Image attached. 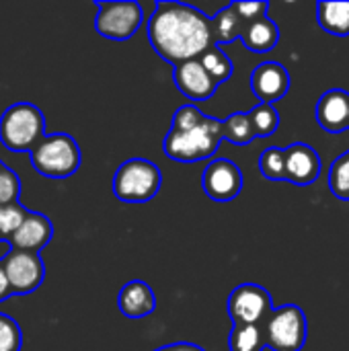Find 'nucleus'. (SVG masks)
I'll use <instances>...</instances> for the list:
<instances>
[{
	"mask_svg": "<svg viewBox=\"0 0 349 351\" xmlns=\"http://www.w3.org/2000/svg\"><path fill=\"white\" fill-rule=\"evenodd\" d=\"M146 31L154 51L175 66L197 60L208 47L216 45L212 19L183 2H156Z\"/></svg>",
	"mask_w": 349,
	"mask_h": 351,
	"instance_id": "nucleus-1",
	"label": "nucleus"
},
{
	"mask_svg": "<svg viewBox=\"0 0 349 351\" xmlns=\"http://www.w3.org/2000/svg\"><path fill=\"white\" fill-rule=\"evenodd\" d=\"M222 142V121L214 117H204L197 125L175 132L171 130L163 140V150L171 160L177 162H197L216 154Z\"/></svg>",
	"mask_w": 349,
	"mask_h": 351,
	"instance_id": "nucleus-2",
	"label": "nucleus"
},
{
	"mask_svg": "<svg viewBox=\"0 0 349 351\" xmlns=\"http://www.w3.org/2000/svg\"><path fill=\"white\" fill-rule=\"evenodd\" d=\"M45 138V117L33 103H14L0 117V142L10 152H31Z\"/></svg>",
	"mask_w": 349,
	"mask_h": 351,
	"instance_id": "nucleus-3",
	"label": "nucleus"
},
{
	"mask_svg": "<svg viewBox=\"0 0 349 351\" xmlns=\"http://www.w3.org/2000/svg\"><path fill=\"white\" fill-rule=\"evenodd\" d=\"M163 183L160 169L146 158H130L121 162L113 175V195L125 204H144L156 197Z\"/></svg>",
	"mask_w": 349,
	"mask_h": 351,
	"instance_id": "nucleus-4",
	"label": "nucleus"
},
{
	"mask_svg": "<svg viewBox=\"0 0 349 351\" xmlns=\"http://www.w3.org/2000/svg\"><path fill=\"white\" fill-rule=\"evenodd\" d=\"M29 154L33 169L47 179L72 177L82 160L76 140L68 134L45 136Z\"/></svg>",
	"mask_w": 349,
	"mask_h": 351,
	"instance_id": "nucleus-5",
	"label": "nucleus"
},
{
	"mask_svg": "<svg viewBox=\"0 0 349 351\" xmlns=\"http://www.w3.org/2000/svg\"><path fill=\"white\" fill-rule=\"evenodd\" d=\"M261 331L265 348L272 351H300L309 337V321L300 306L284 304L267 315Z\"/></svg>",
	"mask_w": 349,
	"mask_h": 351,
	"instance_id": "nucleus-6",
	"label": "nucleus"
},
{
	"mask_svg": "<svg viewBox=\"0 0 349 351\" xmlns=\"http://www.w3.org/2000/svg\"><path fill=\"white\" fill-rule=\"evenodd\" d=\"M95 29L111 41H125L136 35L144 23V10L138 2H95Z\"/></svg>",
	"mask_w": 349,
	"mask_h": 351,
	"instance_id": "nucleus-7",
	"label": "nucleus"
},
{
	"mask_svg": "<svg viewBox=\"0 0 349 351\" xmlns=\"http://www.w3.org/2000/svg\"><path fill=\"white\" fill-rule=\"evenodd\" d=\"M226 311L234 325H261L274 311L272 294L263 286L241 284L230 292Z\"/></svg>",
	"mask_w": 349,
	"mask_h": 351,
	"instance_id": "nucleus-8",
	"label": "nucleus"
},
{
	"mask_svg": "<svg viewBox=\"0 0 349 351\" xmlns=\"http://www.w3.org/2000/svg\"><path fill=\"white\" fill-rule=\"evenodd\" d=\"M2 261V269L6 274L8 286L12 294L25 296L35 292L45 278V265L39 257V253L19 251L10 249Z\"/></svg>",
	"mask_w": 349,
	"mask_h": 351,
	"instance_id": "nucleus-9",
	"label": "nucleus"
},
{
	"mask_svg": "<svg viewBox=\"0 0 349 351\" xmlns=\"http://www.w3.org/2000/svg\"><path fill=\"white\" fill-rule=\"evenodd\" d=\"M202 187L212 202H232L243 191V173L228 158H214L202 175Z\"/></svg>",
	"mask_w": 349,
	"mask_h": 351,
	"instance_id": "nucleus-10",
	"label": "nucleus"
},
{
	"mask_svg": "<svg viewBox=\"0 0 349 351\" xmlns=\"http://www.w3.org/2000/svg\"><path fill=\"white\" fill-rule=\"evenodd\" d=\"M251 90L259 103L274 105L290 90V74L280 62H263L251 72Z\"/></svg>",
	"mask_w": 349,
	"mask_h": 351,
	"instance_id": "nucleus-11",
	"label": "nucleus"
},
{
	"mask_svg": "<svg viewBox=\"0 0 349 351\" xmlns=\"http://www.w3.org/2000/svg\"><path fill=\"white\" fill-rule=\"evenodd\" d=\"M286 181L294 185H313L321 175V156L311 144L296 142L284 148Z\"/></svg>",
	"mask_w": 349,
	"mask_h": 351,
	"instance_id": "nucleus-12",
	"label": "nucleus"
},
{
	"mask_svg": "<svg viewBox=\"0 0 349 351\" xmlns=\"http://www.w3.org/2000/svg\"><path fill=\"white\" fill-rule=\"evenodd\" d=\"M173 80L175 86L193 103H204L212 99V95L218 88V84L208 76L200 60H187L177 64L173 70Z\"/></svg>",
	"mask_w": 349,
	"mask_h": 351,
	"instance_id": "nucleus-13",
	"label": "nucleus"
},
{
	"mask_svg": "<svg viewBox=\"0 0 349 351\" xmlns=\"http://www.w3.org/2000/svg\"><path fill=\"white\" fill-rule=\"evenodd\" d=\"M53 237V224L47 216L39 212H29L23 224L8 237L10 249L39 253Z\"/></svg>",
	"mask_w": 349,
	"mask_h": 351,
	"instance_id": "nucleus-14",
	"label": "nucleus"
},
{
	"mask_svg": "<svg viewBox=\"0 0 349 351\" xmlns=\"http://www.w3.org/2000/svg\"><path fill=\"white\" fill-rule=\"evenodd\" d=\"M317 123L329 134H341L349 130V93L344 88L327 90L315 109Z\"/></svg>",
	"mask_w": 349,
	"mask_h": 351,
	"instance_id": "nucleus-15",
	"label": "nucleus"
},
{
	"mask_svg": "<svg viewBox=\"0 0 349 351\" xmlns=\"http://www.w3.org/2000/svg\"><path fill=\"white\" fill-rule=\"evenodd\" d=\"M117 304H119V311H121L123 317H128V319H144V317L154 313L156 296H154V290L146 282L134 280V282H128L121 288V292L117 296Z\"/></svg>",
	"mask_w": 349,
	"mask_h": 351,
	"instance_id": "nucleus-16",
	"label": "nucleus"
},
{
	"mask_svg": "<svg viewBox=\"0 0 349 351\" xmlns=\"http://www.w3.org/2000/svg\"><path fill=\"white\" fill-rule=\"evenodd\" d=\"M241 39H243L245 47L251 49L253 53H267L278 45L280 29L269 16H265V19H259L255 23L245 25Z\"/></svg>",
	"mask_w": 349,
	"mask_h": 351,
	"instance_id": "nucleus-17",
	"label": "nucleus"
},
{
	"mask_svg": "<svg viewBox=\"0 0 349 351\" xmlns=\"http://www.w3.org/2000/svg\"><path fill=\"white\" fill-rule=\"evenodd\" d=\"M317 23L323 31L333 37L349 35V0L339 2H319L317 4Z\"/></svg>",
	"mask_w": 349,
	"mask_h": 351,
	"instance_id": "nucleus-18",
	"label": "nucleus"
},
{
	"mask_svg": "<svg viewBox=\"0 0 349 351\" xmlns=\"http://www.w3.org/2000/svg\"><path fill=\"white\" fill-rule=\"evenodd\" d=\"M212 31H214V43L216 45L230 43L234 39H241V35L245 31V23L237 14L232 4H228L222 10H218V14L212 19Z\"/></svg>",
	"mask_w": 349,
	"mask_h": 351,
	"instance_id": "nucleus-19",
	"label": "nucleus"
},
{
	"mask_svg": "<svg viewBox=\"0 0 349 351\" xmlns=\"http://www.w3.org/2000/svg\"><path fill=\"white\" fill-rule=\"evenodd\" d=\"M197 60H200V64L204 66V70L208 72V76H210L218 86H220L222 82H226V80L232 76V70H234L232 60H230L218 45L208 47Z\"/></svg>",
	"mask_w": 349,
	"mask_h": 351,
	"instance_id": "nucleus-20",
	"label": "nucleus"
},
{
	"mask_svg": "<svg viewBox=\"0 0 349 351\" xmlns=\"http://www.w3.org/2000/svg\"><path fill=\"white\" fill-rule=\"evenodd\" d=\"M228 350L230 351H263V331L261 325H234L228 335Z\"/></svg>",
	"mask_w": 349,
	"mask_h": 351,
	"instance_id": "nucleus-21",
	"label": "nucleus"
},
{
	"mask_svg": "<svg viewBox=\"0 0 349 351\" xmlns=\"http://www.w3.org/2000/svg\"><path fill=\"white\" fill-rule=\"evenodd\" d=\"M247 115H249L255 138H269L280 128V113H278V109L274 105L259 103Z\"/></svg>",
	"mask_w": 349,
	"mask_h": 351,
	"instance_id": "nucleus-22",
	"label": "nucleus"
},
{
	"mask_svg": "<svg viewBox=\"0 0 349 351\" xmlns=\"http://www.w3.org/2000/svg\"><path fill=\"white\" fill-rule=\"evenodd\" d=\"M222 140H228L237 146L251 144L255 140V134H253L249 115L239 111V113H232L230 117H226L222 121Z\"/></svg>",
	"mask_w": 349,
	"mask_h": 351,
	"instance_id": "nucleus-23",
	"label": "nucleus"
},
{
	"mask_svg": "<svg viewBox=\"0 0 349 351\" xmlns=\"http://www.w3.org/2000/svg\"><path fill=\"white\" fill-rule=\"evenodd\" d=\"M329 189L337 199L349 202V150L333 160L329 169Z\"/></svg>",
	"mask_w": 349,
	"mask_h": 351,
	"instance_id": "nucleus-24",
	"label": "nucleus"
},
{
	"mask_svg": "<svg viewBox=\"0 0 349 351\" xmlns=\"http://www.w3.org/2000/svg\"><path fill=\"white\" fill-rule=\"evenodd\" d=\"M259 171L269 181H286V156L284 148L272 146L259 156Z\"/></svg>",
	"mask_w": 349,
	"mask_h": 351,
	"instance_id": "nucleus-25",
	"label": "nucleus"
},
{
	"mask_svg": "<svg viewBox=\"0 0 349 351\" xmlns=\"http://www.w3.org/2000/svg\"><path fill=\"white\" fill-rule=\"evenodd\" d=\"M27 214H29V210L23 208L19 202L0 206V239H8L23 224Z\"/></svg>",
	"mask_w": 349,
	"mask_h": 351,
	"instance_id": "nucleus-26",
	"label": "nucleus"
},
{
	"mask_svg": "<svg viewBox=\"0 0 349 351\" xmlns=\"http://www.w3.org/2000/svg\"><path fill=\"white\" fill-rule=\"evenodd\" d=\"M23 333L14 319L0 315V351H21Z\"/></svg>",
	"mask_w": 349,
	"mask_h": 351,
	"instance_id": "nucleus-27",
	"label": "nucleus"
},
{
	"mask_svg": "<svg viewBox=\"0 0 349 351\" xmlns=\"http://www.w3.org/2000/svg\"><path fill=\"white\" fill-rule=\"evenodd\" d=\"M19 195H21V179L12 169L4 167L0 173V206L19 202Z\"/></svg>",
	"mask_w": 349,
	"mask_h": 351,
	"instance_id": "nucleus-28",
	"label": "nucleus"
},
{
	"mask_svg": "<svg viewBox=\"0 0 349 351\" xmlns=\"http://www.w3.org/2000/svg\"><path fill=\"white\" fill-rule=\"evenodd\" d=\"M206 117V113L202 109H197L195 105H181L175 115H173V125L171 130L175 132H183V130H189L193 125H197L202 119Z\"/></svg>",
	"mask_w": 349,
	"mask_h": 351,
	"instance_id": "nucleus-29",
	"label": "nucleus"
},
{
	"mask_svg": "<svg viewBox=\"0 0 349 351\" xmlns=\"http://www.w3.org/2000/svg\"><path fill=\"white\" fill-rule=\"evenodd\" d=\"M232 8L243 19V23L249 25V23H255L259 19H265L269 4L263 2V0H257V2H232Z\"/></svg>",
	"mask_w": 349,
	"mask_h": 351,
	"instance_id": "nucleus-30",
	"label": "nucleus"
},
{
	"mask_svg": "<svg viewBox=\"0 0 349 351\" xmlns=\"http://www.w3.org/2000/svg\"><path fill=\"white\" fill-rule=\"evenodd\" d=\"M154 351H206L204 348L195 346V343H187V341H179V343H171V346H165V348H158Z\"/></svg>",
	"mask_w": 349,
	"mask_h": 351,
	"instance_id": "nucleus-31",
	"label": "nucleus"
},
{
	"mask_svg": "<svg viewBox=\"0 0 349 351\" xmlns=\"http://www.w3.org/2000/svg\"><path fill=\"white\" fill-rule=\"evenodd\" d=\"M12 292H10V286H8V280H6V274L2 269V261H0V302L10 298Z\"/></svg>",
	"mask_w": 349,
	"mask_h": 351,
	"instance_id": "nucleus-32",
	"label": "nucleus"
},
{
	"mask_svg": "<svg viewBox=\"0 0 349 351\" xmlns=\"http://www.w3.org/2000/svg\"><path fill=\"white\" fill-rule=\"evenodd\" d=\"M4 167H6V165H4V162L0 160V173H2V169H4Z\"/></svg>",
	"mask_w": 349,
	"mask_h": 351,
	"instance_id": "nucleus-33",
	"label": "nucleus"
},
{
	"mask_svg": "<svg viewBox=\"0 0 349 351\" xmlns=\"http://www.w3.org/2000/svg\"><path fill=\"white\" fill-rule=\"evenodd\" d=\"M0 241H2V239H0Z\"/></svg>",
	"mask_w": 349,
	"mask_h": 351,
	"instance_id": "nucleus-34",
	"label": "nucleus"
}]
</instances>
